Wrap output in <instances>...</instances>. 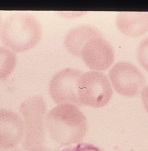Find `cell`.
Here are the masks:
<instances>
[{
  "label": "cell",
  "mask_w": 148,
  "mask_h": 151,
  "mask_svg": "<svg viewBox=\"0 0 148 151\" xmlns=\"http://www.w3.org/2000/svg\"><path fill=\"white\" fill-rule=\"evenodd\" d=\"M45 125L53 140L61 146L79 143L87 133L85 115L78 106L69 104L52 109L46 116Z\"/></svg>",
  "instance_id": "cell-1"
},
{
  "label": "cell",
  "mask_w": 148,
  "mask_h": 151,
  "mask_svg": "<svg viewBox=\"0 0 148 151\" xmlns=\"http://www.w3.org/2000/svg\"><path fill=\"white\" fill-rule=\"evenodd\" d=\"M42 35V26L38 19L27 13H15L8 17L1 31L3 44L16 52H25L34 47Z\"/></svg>",
  "instance_id": "cell-2"
},
{
  "label": "cell",
  "mask_w": 148,
  "mask_h": 151,
  "mask_svg": "<svg viewBox=\"0 0 148 151\" xmlns=\"http://www.w3.org/2000/svg\"><path fill=\"white\" fill-rule=\"evenodd\" d=\"M19 110L24 126L23 147L28 151L33 147L43 145L46 134V104L44 98L40 96L29 98L21 104Z\"/></svg>",
  "instance_id": "cell-3"
},
{
  "label": "cell",
  "mask_w": 148,
  "mask_h": 151,
  "mask_svg": "<svg viewBox=\"0 0 148 151\" xmlns=\"http://www.w3.org/2000/svg\"><path fill=\"white\" fill-rule=\"evenodd\" d=\"M78 93L83 106L97 108L108 104L113 96V89L105 74L97 71H90L80 76Z\"/></svg>",
  "instance_id": "cell-4"
},
{
  "label": "cell",
  "mask_w": 148,
  "mask_h": 151,
  "mask_svg": "<svg viewBox=\"0 0 148 151\" xmlns=\"http://www.w3.org/2000/svg\"><path fill=\"white\" fill-rule=\"evenodd\" d=\"M83 73L77 69L67 68L59 71L53 77L49 84V93L58 104H69L82 106L78 93V85Z\"/></svg>",
  "instance_id": "cell-5"
},
{
  "label": "cell",
  "mask_w": 148,
  "mask_h": 151,
  "mask_svg": "<svg viewBox=\"0 0 148 151\" xmlns=\"http://www.w3.org/2000/svg\"><path fill=\"white\" fill-rule=\"evenodd\" d=\"M109 77L116 91L124 97H136L144 87L143 74L136 67L128 62L115 65L109 71Z\"/></svg>",
  "instance_id": "cell-6"
},
{
  "label": "cell",
  "mask_w": 148,
  "mask_h": 151,
  "mask_svg": "<svg viewBox=\"0 0 148 151\" xmlns=\"http://www.w3.org/2000/svg\"><path fill=\"white\" fill-rule=\"evenodd\" d=\"M80 57L90 68L104 71L113 64L114 52L108 41L103 36H99L92 38L85 44Z\"/></svg>",
  "instance_id": "cell-7"
},
{
  "label": "cell",
  "mask_w": 148,
  "mask_h": 151,
  "mask_svg": "<svg viewBox=\"0 0 148 151\" xmlns=\"http://www.w3.org/2000/svg\"><path fill=\"white\" fill-rule=\"evenodd\" d=\"M24 135L22 118L13 111L0 109V147H15L23 139Z\"/></svg>",
  "instance_id": "cell-8"
},
{
  "label": "cell",
  "mask_w": 148,
  "mask_h": 151,
  "mask_svg": "<svg viewBox=\"0 0 148 151\" xmlns=\"http://www.w3.org/2000/svg\"><path fill=\"white\" fill-rule=\"evenodd\" d=\"M103 36L98 28L89 25H82L73 27L67 33L64 45L71 54L80 57L82 48L90 40Z\"/></svg>",
  "instance_id": "cell-9"
},
{
  "label": "cell",
  "mask_w": 148,
  "mask_h": 151,
  "mask_svg": "<svg viewBox=\"0 0 148 151\" xmlns=\"http://www.w3.org/2000/svg\"><path fill=\"white\" fill-rule=\"evenodd\" d=\"M118 28L129 36L142 35L148 31V12H119L116 18Z\"/></svg>",
  "instance_id": "cell-10"
},
{
  "label": "cell",
  "mask_w": 148,
  "mask_h": 151,
  "mask_svg": "<svg viewBox=\"0 0 148 151\" xmlns=\"http://www.w3.org/2000/svg\"><path fill=\"white\" fill-rule=\"evenodd\" d=\"M17 61L14 52L8 48L0 47V79L6 78L12 73Z\"/></svg>",
  "instance_id": "cell-11"
},
{
  "label": "cell",
  "mask_w": 148,
  "mask_h": 151,
  "mask_svg": "<svg viewBox=\"0 0 148 151\" xmlns=\"http://www.w3.org/2000/svg\"><path fill=\"white\" fill-rule=\"evenodd\" d=\"M137 55L140 64L146 70L148 71V37L140 44Z\"/></svg>",
  "instance_id": "cell-12"
},
{
  "label": "cell",
  "mask_w": 148,
  "mask_h": 151,
  "mask_svg": "<svg viewBox=\"0 0 148 151\" xmlns=\"http://www.w3.org/2000/svg\"><path fill=\"white\" fill-rule=\"evenodd\" d=\"M59 151H103L92 144L79 143L77 145L62 149Z\"/></svg>",
  "instance_id": "cell-13"
},
{
  "label": "cell",
  "mask_w": 148,
  "mask_h": 151,
  "mask_svg": "<svg viewBox=\"0 0 148 151\" xmlns=\"http://www.w3.org/2000/svg\"><path fill=\"white\" fill-rule=\"evenodd\" d=\"M141 98L144 106L148 112V85L144 87L141 91Z\"/></svg>",
  "instance_id": "cell-14"
},
{
  "label": "cell",
  "mask_w": 148,
  "mask_h": 151,
  "mask_svg": "<svg viewBox=\"0 0 148 151\" xmlns=\"http://www.w3.org/2000/svg\"><path fill=\"white\" fill-rule=\"evenodd\" d=\"M28 151H53L51 149L48 148L46 146H44L43 145L39 146L33 147L32 149L29 150Z\"/></svg>",
  "instance_id": "cell-15"
},
{
  "label": "cell",
  "mask_w": 148,
  "mask_h": 151,
  "mask_svg": "<svg viewBox=\"0 0 148 151\" xmlns=\"http://www.w3.org/2000/svg\"><path fill=\"white\" fill-rule=\"evenodd\" d=\"M0 151H21L20 149L17 147H13L10 149H5V148H0Z\"/></svg>",
  "instance_id": "cell-16"
},
{
  "label": "cell",
  "mask_w": 148,
  "mask_h": 151,
  "mask_svg": "<svg viewBox=\"0 0 148 151\" xmlns=\"http://www.w3.org/2000/svg\"><path fill=\"white\" fill-rule=\"evenodd\" d=\"M1 15H0V27H1Z\"/></svg>",
  "instance_id": "cell-17"
}]
</instances>
